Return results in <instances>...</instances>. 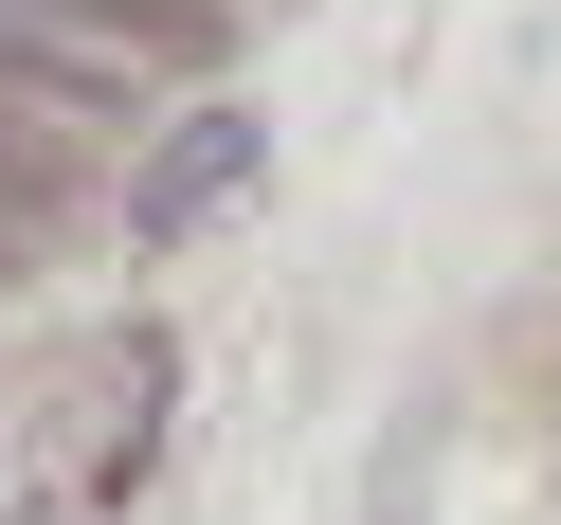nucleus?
<instances>
[{
  "label": "nucleus",
  "instance_id": "nucleus-1",
  "mask_svg": "<svg viewBox=\"0 0 561 525\" xmlns=\"http://www.w3.org/2000/svg\"><path fill=\"white\" fill-rule=\"evenodd\" d=\"M218 37H236V0H0V73H55V91L199 73Z\"/></svg>",
  "mask_w": 561,
  "mask_h": 525
},
{
  "label": "nucleus",
  "instance_id": "nucleus-2",
  "mask_svg": "<svg viewBox=\"0 0 561 525\" xmlns=\"http://www.w3.org/2000/svg\"><path fill=\"white\" fill-rule=\"evenodd\" d=\"M254 163H272V127H254V110H182V127L146 146V182H127V236H199L236 182H254Z\"/></svg>",
  "mask_w": 561,
  "mask_h": 525
},
{
  "label": "nucleus",
  "instance_id": "nucleus-3",
  "mask_svg": "<svg viewBox=\"0 0 561 525\" xmlns=\"http://www.w3.org/2000/svg\"><path fill=\"white\" fill-rule=\"evenodd\" d=\"M163 380H182V344H163V327H127V363H110V453H91V489H146V471H163Z\"/></svg>",
  "mask_w": 561,
  "mask_h": 525
},
{
  "label": "nucleus",
  "instance_id": "nucleus-4",
  "mask_svg": "<svg viewBox=\"0 0 561 525\" xmlns=\"http://www.w3.org/2000/svg\"><path fill=\"white\" fill-rule=\"evenodd\" d=\"M0 236H19V182H0Z\"/></svg>",
  "mask_w": 561,
  "mask_h": 525
}]
</instances>
